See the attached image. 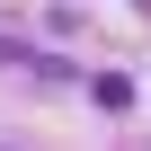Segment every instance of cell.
<instances>
[{
    "mask_svg": "<svg viewBox=\"0 0 151 151\" xmlns=\"http://www.w3.org/2000/svg\"><path fill=\"white\" fill-rule=\"evenodd\" d=\"M89 98H98V107H133V80H124V71H98Z\"/></svg>",
    "mask_w": 151,
    "mask_h": 151,
    "instance_id": "obj_1",
    "label": "cell"
}]
</instances>
